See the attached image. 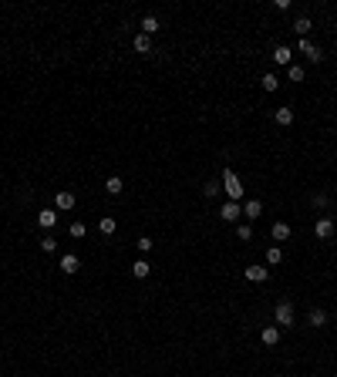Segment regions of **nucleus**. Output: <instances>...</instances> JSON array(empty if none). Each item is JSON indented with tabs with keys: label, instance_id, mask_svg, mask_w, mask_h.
I'll use <instances>...</instances> for the list:
<instances>
[{
	"label": "nucleus",
	"instance_id": "f257e3e1",
	"mask_svg": "<svg viewBox=\"0 0 337 377\" xmlns=\"http://www.w3.org/2000/svg\"><path fill=\"white\" fill-rule=\"evenodd\" d=\"M223 182H226V195H229V202H240V199H243V182L236 179V172L223 169Z\"/></svg>",
	"mask_w": 337,
	"mask_h": 377
},
{
	"label": "nucleus",
	"instance_id": "f03ea898",
	"mask_svg": "<svg viewBox=\"0 0 337 377\" xmlns=\"http://www.w3.org/2000/svg\"><path fill=\"white\" fill-rule=\"evenodd\" d=\"M273 317H277V327H294V303L280 300L277 310H273Z\"/></svg>",
	"mask_w": 337,
	"mask_h": 377
},
{
	"label": "nucleus",
	"instance_id": "7ed1b4c3",
	"mask_svg": "<svg viewBox=\"0 0 337 377\" xmlns=\"http://www.w3.org/2000/svg\"><path fill=\"white\" fill-rule=\"evenodd\" d=\"M297 54H303L307 61H314V64H317V61H324V51H320V47L314 44V40H307V38H300V44H297Z\"/></svg>",
	"mask_w": 337,
	"mask_h": 377
},
{
	"label": "nucleus",
	"instance_id": "20e7f679",
	"mask_svg": "<svg viewBox=\"0 0 337 377\" xmlns=\"http://www.w3.org/2000/svg\"><path fill=\"white\" fill-rule=\"evenodd\" d=\"M75 192H68V188H61V192H57L54 195V209L57 212H68V209H75Z\"/></svg>",
	"mask_w": 337,
	"mask_h": 377
},
{
	"label": "nucleus",
	"instance_id": "39448f33",
	"mask_svg": "<svg viewBox=\"0 0 337 377\" xmlns=\"http://www.w3.org/2000/svg\"><path fill=\"white\" fill-rule=\"evenodd\" d=\"M243 276L250 283H266V280H270V269H266V266H246Z\"/></svg>",
	"mask_w": 337,
	"mask_h": 377
},
{
	"label": "nucleus",
	"instance_id": "423d86ee",
	"mask_svg": "<svg viewBox=\"0 0 337 377\" xmlns=\"http://www.w3.org/2000/svg\"><path fill=\"white\" fill-rule=\"evenodd\" d=\"M273 61L283 64V68H290V64H294V51H290L287 44H277V47H273Z\"/></svg>",
	"mask_w": 337,
	"mask_h": 377
},
{
	"label": "nucleus",
	"instance_id": "0eeeda50",
	"mask_svg": "<svg viewBox=\"0 0 337 377\" xmlns=\"http://www.w3.org/2000/svg\"><path fill=\"white\" fill-rule=\"evenodd\" d=\"M78 266H81V260H78L75 253H64V256H61V273L75 276V273H78Z\"/></svg>",
	"mask_w": 337,
	"mask_h": 377
},
{
	"label": "nucleus",
	"instance_id": "6e6552de",
	"mask_svg": "<svg viewBox=\"0 0 337 377\" xmlns=\"http://www.w3.org/2000/svg\"><path fill=\"white\" fill-rule=\"evenodd\" d=\"M314 232H317V239H331L334 236V219H317V226H314Z\"/></svg>",
	"mask_w": 337,
	"mask_h": 377
},
{
	"label": "nucleus",
	"instance_id": "1a4fd4ad",
	"mask_svg": "<svg viewBox=\"0 0 337 377\" xmlns=\"http://www.w3.org/2000/svg\"><path fill=\"white\" fill-rule=\"evenodd\" d=\"M38 223L44 229H54L57 226V209H41V212H38Z\"/></svg>",
	"mask_w": 337,
	"mask_h": 377
},
{
	"label": "nucleus",
	"instance_id": "9d476101",
	"mask_svg": "<svg viewBox=\"0 0 337 377\" xmlns=\"http://www.w3.org/2000/svg\"><path fill=\"white\" fill-rule=\"evenodd\" d=\"M219 216H223V223H236V219H240V202H226V206L219 209Z\"/></svg>",
	"mask_w": 337,
	"mask_h": 377
},
{
	"label": "nucleus",
	"instance_id": "9b49d317",
	"mask_svg": "<svg viewBox=\"0 0 337 377\" xmlns=\"http://www.w3.org/2000/svg\"><path fill=\"white\" fill-rule=\"evenodd\" d=\"M270 236H273L277 243H283V239H290V223H273V229H270Z\"/></svg>",
	"mask_w": 337,
	"mask_h": 377
},
{
	"label": "nucleus",
	"instance_id": "f8f14e48",
	"mask_svg": "<svg viewBox=\"0 0 337 377\" xmlns=\"http://www.w3.org/2000/svg\"><path fill=\"white\" fill-rule=\"evenodd\" d=\"M260 340L266 343V347H273V343H280V327H266L260 334Z\"/></svg>",
	"mask_w": 337,
	"mask_h": 377
},
{
	"label": "nucleus",
	"instance_id": "ddd939ff",
	"mask_svg": "<svg viewBox=\"0 0 337 377\" xmlns=\"http://www.w3.org/2000/svg\"><path fill=\"white\" fill-rule=\"evenodd\" d=\"M263 212V202L260 199H246V206H243V216H250V219H256Z\"/></svg>",
	"mask_w": 337,
	"mask_h": 377
},
{
	"label": "nucleus",
	"instance_id": "4468645a",
	"mask_svg": "<svg viewBox=\"0 0 337 377\" xmlns=\"http://www.w3.org/2000/svg\"><path fill=\"white\" fill-rule=\"evenodd\" d=\"M149 273H152V266L145 263V260H135V266H131V276H135V280H145Z\"/></svg>",
	"mask_w": 337,
	"mask_h": 377
},
{
	"label": "nucleus",
	"instance_id": "2eb2a0df",
	"mask_svg": "<svg viewBox=\"0 0 337 377\" xmlns=\"http://www.w3.org/2000/svg\"><path fill=\"white\" fill-rule=\"evenodd\" d=\"M155 31H159V17H155V14H145V17H142V34H155Z\"/></svg>",
	"mask_w": 337,
	"mask_h": 377
},
{
	"label": "nucleus",
	"instance_id": "dca6fc26",
	"mask_svg": "<svg viewBox=\"0 0 337 377\" xmlns=\"http://www.w3.org/2000/svg\"><path fill=\"white\" fill-rule=\"evenodd\" d=\"M122 179H118V175H108V179H105V192H108V195H118V192H122Z\"/></svg>",
	"mask_w": 337,
	"mask_h": 377
},
{
	"label": "nucleus",
	"instance_id": "f3484780",
	"mask_svg": "<svg viewBox=\"0 0 337 377\" xmlns=\"http://www.w3.org/2000/svg\"><path fill=\"white\" fill-rule=\"evenodd\" d=\"M307 323H310V327H324V323H327V310H310V317H307Z\"/></svg>",
	"mask_w": 337,
	"mask_h": 377
},
{
	"label": "nucleus",
	"instance_id": "a211bd4d",
	"mask_svg": "<svg viewBox=\"0 0 337 377\" xmlns=\"http://www.w3.org/2000/svg\"><path fill=\"white\" fill-rule=\"evenodd\" d=\"M135 51H138V54H149V51H152L149 34H135Z\"/></svg>",
	"mask_w": 337,
	"mask_h": 377
},
{
	"label": "nucleus",
	"instance_id": "6ab92c4d",
	"mask_svg": "<svg viewBox=\"0 0 337 377\" xmlns=\"http://www.w3.org/2000/svg\"><path fill=\"white\" fill-rule=\"evenodd\" d=\"M273 118H277V125H283V128H287V125H294V112H290V108H277V114H273Z\"/></svg>",
	"mask_w": 337,
	"mask_h": 377
},
{
	"label": "nucleus",
	"instance_id": "aec40b11",
	"mask_svg": "<svg viewBox=\"0 0 337 377\" xmlns=\"http://www.w3.org/2000/svg\"><path fill=\"white\" fill-rule=\"evenodd\" d=\"M266 263H270V266L283 263V249H280V246H270V249H266Z\"/></svg>",
	"mask_w": 337,
	"mask_h": 377
},
{
	"label": "nucleus",
	"instance_id": "412c9836",
	"mask_svg": "<svg viewBox=\"0 0 337 377\" xmlns=\"http://www.w3.org/2000/svg\"><path fill=\"white\" fill-rule=\"evenodd\" d=\"M310 27H314V24H310L307 17H297V20H294V31H297L300 38H307V34H310Z\"/></svg>",
	"mask_w": 337,
	"mask_h": 377
},
{
	"label": "nucleus",
	"instance_id": "4be33fe9",
	"mask_svg": "<svg viewBox=\"0 0 337 377\" xmlns=\"http://www.w3.org/2000/svg\"><path fill=\"white\" fill-rule=\"evenodd\" d=\"M260 81H263V91H277V88H280V77L277 75H263Z\"/></svg>",
	"mask_w": 337,
	"mask_h": 377
},
{
	"label": "nucleus",
	"instance_id": "5701e85b",
	"mask_svg": "<svg viewBox=\"0 0 337 377\" xmlns=\"http://www.w3.org/2000/svg\"><path fill=\"white\" fill-rule=\"evenodd\" d=\"M98 229H101V236H112V232H115V219H112V216H105V219L98 223Z\"/></svg>",
	"mask_w": 337,
	"mask_h": 377
},
{
	"label": "nucleus",
	"instance_id": "b1692460",
	"mask_svg": "<svg viewBox=\"0 0 337 377\" xmlns=\"http://www.w3.org/2000/svg\"><path fill=\"white\" fill-rule=\"evenodd\" d=\"M203 192H206L209 199H216V195H219V182H216V179H209L206 186H203Z\"/></svg>",
	"mask_w": 337,
	"mask_h": 377
},
{
	"label": "nucleus",
	"instance_id": "393cba45",
	"mask_svg": "<svg viewBox=\"0 0 337 377\" xmlns=\"http://www.w3.org/2000/svg\"><path fill=\"white\" fill-rule=\"evenodd\" d=\"M68 232H71L75 239H81V236L88 232V226H84V223H71V226H68Z\"/></svg>",
	"mask_w": 337,
	"mask_h": 377
},
{
	"label": "nucleus",
	"instance_id": "a878e982",
	"mask_svg": "<svg viewBox=\"0 0 337 377\" xmlns=\"http://www.w3.org/2000/svg\"><path fill=\"white\" fill-rule=\"evenodd\" d=\"M41 249H44V253H54V249H57V239H54V236H44V239H41Z\"/></svg>",
	"mask_w": 337,
	"mask_h": 377
},
{
	"label": "nucleus",
	"instance_id": "bb28decb",
	"mask_svg": "<svg viewBox=\"0 0 337 377\" xmlns=\"http://www.w3.org/2000/svg\"><path fill=\"white\" fill-rule=\"evenodd\" d=\"M287 75H290V81H303V68H300V64H290Z\"/></svg>",
	"mask_w": 337,
	"mask_h": 377
},
{
	"label": "nucleus",
	"instance_id": "cd10ccee",
	"mask_svg": "<svg viewBox=\"0 0 337 377\" xmlns=\"http://www.w3.org/2000/svg\"><path fill=\"white\" fill-rule=\"evenodd\" d=\"M135 246H138V253L145 256V253H149V249H152V246H155V243H152L149 236H142V239H138V243H135Z\"/></svg>",
	"mask_w": 337,
	"mask_h": 377
},
{
	"label": "nucleus",
	"instance_id": "c85d7f7f",
	"mask_svg": "<svg viewBox=\"0 0 337 377\" xmlns=\"http://www.w3.org/2000/svg\"><path fill=\"white\" fill-rule=\"evenodd\" d=\"M314 209H327V195H324V192L314 195Z\"/></svg>",
	"mask_w": 337,
	"mask_h": 377
},
{
	"label": "nucleus",
	"instance_id": "c756f323",
	"mask_svg": "<svg viewBox=\"0 0 337 377\" xmlns=\"http://www.w3.org/2000/svg\"><path fill=\"white\" fill-rule=\"evenodd\" d=\"M236 236H240V239H253V229H250V226H240V229H236Z\"/></svg>",
	"mask_w": 337,
	"mask_h": 377
},
{
	"label": "nucleus",
	"instance_id": "7c9ffc66",
	"mask_svg": "<svg viewBox=\"0 0 337 377\" xmlns=\"http://www.w3.org/2000/svg\"><path fill=\"white\" fill-rule=\"evenodd\" d=\"M334 188H337V182H334Z\"/></svg>",
	"mask_w": 337,
	"mask_h": 377
}]
</instances>
